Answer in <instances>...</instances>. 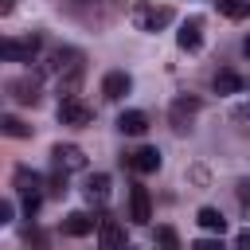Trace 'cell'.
<instances>
[{
	"label": "cell",
	"instance_id": "cb8c5ba5",
	"mask_svg": "<svg viewBox=\"0 0 250 250\" xmlns=\"http://www.w3.org/2000/svg\"><path fill=\"white\" fill-rule=\"evenodd\" d=\"M238 203H242V207H250V176H246V180H238Z\"/></svg>",
	"mask_w": 250,
	"mask_h": 250
},
{
	"label": "cell",
	"instance_id": "52a82bcc",
	"mask_svg": "<svg viewBox=\"0 0 250 250\" xmlns=\"http://www.w3.org/2000/svg\"><path fill=\"white\" fill-rule=\"evenodd\" d=\"M195 117H199V98H176V102L168 105V121H172L176 133H184Z\"/></svg>",
	"mask_w": 250,
	"mask_h": 250
},
{
	"label": "cell",
	"instance_id": "5b68a950",
	"mask_svg": "<svg viewBox=\"0 0 250 250\" xmlns=\"http://www.w3.org/2000/svg\"><path fill=\"white\" fill-rule=\"evenodd\" d=\"M59 121L62 125H90L94 121V109L82 102V98H59Z\"/></svg>",
	"mask_w": 250,
	"mask_h": 250
},
{
	"label": "cell",
	"instance_id": "8fae6325",
	"mask_svg": "<svg viewBox=\"0 0 250 250\" xmlns=\"http://www.w3.org/2000/svg\"><path fill=\"white\" fill-rule=\"evenodd\" d=\"M8 94H12L16 102H23V105H39V78H31V74L12 78V82H8Z\"/></svg>",
	"mask_w": 250,
	"mask_h": 250
},
{
	"label": "cell",
	"instance_id": "e0dca14e",
	"mask_svg": "<svg viewBox=\"0 0 250 250\" xmlns=\"http://www.w3.org/2000/svg\"><path fill=\"white\" fill-rule=\"evenodd\" d=\"M195 223H199L203 230H211V234H223V230H227V219H223L215 207H199V211H195Z\"/></svg>",
	"mask_w": 250,
	"mask_h": 250
},
{
	"label": "cell",
	"instance_id": "277c9868",
	"mask_svg": "<svg viewBox=\"0 0 250 250\" xmlns=\"http://www.w3.org/2000/svg\"><path fill=\"white\" fill-rule=\"evenodd\" d=\"M0 55L12 59V62H31L39 55V35H23V39H4L0 43Z\"/></svg>",
	"mask_w": 250,
	"mask_h": 250
},
{
	"label": "cell",
	"instance_id": "8992f818",
	"mask_svg": "<svg viewBox=\"0 0 250 250\" xmlns=\"http://www.w3.org/2000/svg\"><path fill=\"white\" fill-rule=\"evenodd\" d=\"M98 246H102V250H129V242H125V227H121L117 219L102 215V219H98Z\"/></svg>",
	"mask_w": 250,
	"mask_h": 250
},
{
	"label": "cell",
	"instance_id": "7c38bea8",
	"mask_svg": "<svg viewBox=\"0 0 250 250\" xmlns=\"http://www.w3.org/2000/svg\"><path fill=\"white\" fill-rule=\"evenodd\" d=\"M129 90H133V78H129L125 70H109V74L102 78V94H105L109 102H121Z\"/></svg>",
	"mask_w": 250,
	"mask_h": 250
},
{
	"label": "cell",
	"instance_id": "f1b7e54d",
	"mask_svg": "<svg viewBox=\"0 0 250 250\" xmlns=\"http://www.w3.org/2000/svg\"><path fill=\"white\" fill-rule=\"evenodd\" d=\"M242 51H246V55H250V39H246V43H242Z\"/></svg>",
	"mask_w": 250,
	"mask_h": 250
},
{
	"label": "cell",
	"instance_id": "2e32d148",
	"mask_svg": "<svg viewBox=\"0 0 250 250\" xmlns=\"http://www.w3.org/2000/svg\"><path fill=\"white\" fill-rule=\"evenodd\" d=\"M117 129H121L125 137H141V133L148 129V117H145L141 109H125V113L117 117Z\"/></svg>",
	"mask_w": 250,
	"mask_h": 250
},
{
	"label": "cell",
	"instance_id": "ac0fdd59",
	"mask_svg": "<svg viewBox=\"0 0 250 250\" xmlns=\"http://www.w3.org/2000/svg\"><path fill=\"white\" fill-rule=\"evenodd\" d=\"M211 86H215V94H238L246 82H242V74H234V70H219Z\"/></svg>",
	"mask_w": 250,
	"mask_h": 250
},
{
	"label": "cell",
	"instance_id": "d4e9b609",
	"mask_svg": "<svg viewBox=\"0 0 250 250\" xmlns=\"http://www.w3.org/2000/svg\"><path fill=\"white\" fill-rule=\"evenodd\" d=\"M12 211H16L12 199H4V203H0V223H12Z\"/></svg>",
	"mask_w": 250,
	"mask_h": 250
},
{
	"label": "cell",
	"instance_id": "6da1fadb",
	"mask_svg": "<svg viewBox=\"0 0 250 250\" xmlns=\"http://www.w3.org/2000/svg\"><path fill=\"white\" fill-rule=\"evenodd\" d=\"M176 20V12L168 8V4H152V0H137L133 4V23H137V31H160V27H168Z\"/></svg>",
	"mask_w": 250,
	"mask_h": 250
},
{
	"label": "cell",
	"instance_id": "3957f363",
	"mask_svg": "<svg viewBox=\"0 0 250 250\" xmlns=\"http://www.w3.org/2000/svg\"><path fill=\"white\" fill-rule=\"evenodd\" d=\"M16 188H20V195H23V211L27 215H35L39 211V203H43V180L35 176V172H27V168H16Z\"/></svg>",
	"mask_w": 250,
	"mask_h": 250
},
{
	"label": "cell",
	"instance_id": "5bb4252c",
	"mask_svg": "<svg viewBox=\"0 0 250 250\" xmlns=\"http://www.w3.org/2000/svg\"><path fill=\"white\" fill-rule=\"evenodd\" d=\"M82 195H86L90 203H98V207H102V203L109 199V176H105V172H94V176L86 180V188H82Z\"/></svg>",
	"mask_w": 250,
	"mask_h": 250
},
{
	"label": "cell",
	"instance_id": "ba28073f",
	"mask_svg": "<svg viewBox=\"0 0 250 250\" xmlns=\"http://www.w3.org/2000/svg\"><path fill=\"white\" fill-rule=\"evenodd\" d=\"M51 160H55L59 172H82L86 168V152L78 145H55L51 148Z\"/></svg>",
	"mask_w": 250,
	"mask_h": 250
},
{
	"label": "cell",
	"instance_id": "9a60e30c",
	"mask_svg": "<svg viewBox=\"0 0 250 250\" xmlns=\"http://www.w3.org/2000/svg\"><path fill=\"white\" fill-rule=\"evenodd\" d=\"M94 227H98V219H94V215H86V211H70V215L62 219V230H66V234H74V238L90 234Z\"/></svg>",
	"mask_w": 250,
	"mask_h": 250
},
{
	"label": "cell",
	"instance_id": "4316f807",
	"mask_svg": "<svg viewBox=\"0 0 250 250\" xmlns=\"http://www.w3.org/2000/svg\"><path fill=\"white\" fill-rule=\"evenodd\" d=\"M12 8H16V0H0V12H4V16H8Z\"/></svg>",
	"mask_w": 250,
	"mask_h": 250
},
{
	"label": "cell",
	"instance_id": "7402d4cb",
	"mask_svg": "<svg viewBox=\"0 0 250 250\" xmlns=\"http://www.w3.org/2000/svg\"><path fill=\"white\" fill-rule=\"evenodd\" d=\"M191 250H227V246H223L219 238H195V242H191Z\"/></svg>",
	"mask_w": 250,
	"mask_h": 250
},
{
	"label": "cell",
	"instance_id": "7a4b0ae2",
	"mask_svg": "<svg viewBox=\"0 0 250 250\" xmlns=\"http://www.w3.org/2000/svg\"><path fill=\"white\" fill-rule=\"evenodd\" d=\"M82 66V55L78 51H70V47H59V51H47L43 59H39V74H70V70H78Z\"/></svg>",
	"mask_w": 250,
	"mask_h": 250
},
{
	"label": "cell",
	"instance_id": "9c48e42d",
	"mask_svg": "<svg viewBox=\"0 0 250 250\" xmlns=\"http://www.w3.org/2000/svg\"><path fill=\"white\" fill-rule=\"evenodd\" d=\"M129 219L133 223H148L152 219V199H148V188H141V184L129 188Z\"/></svg>",
	"mask_w": 250,
	"mask_h": 250
},
{
	"label": "cell",
	"instance_id": "4fadbf2b",
	"mask_svg": "<svg viewBox=\"0 0 250 250\" xmlns=\"http://www.w3.org/2000/svg\"><path fill=\"white\" fill-rule=\"evenodd\" d=\"M133 172H141V176H148V172H156L160 168V152L152 148V145H145V148H137V152H129V160H125Z\"/></svg>",
	"mask_w": 250,
	"mask_h": 250
},
{
	"label": "cell",
	"instance_id": "603a6c76",
	"mask_svg": "<svg viewBox=\"0 0 250 250\" xmlns=\"http://www.w3.org/2000/svg\"><path fill=\"white\" fill-rule=\"evenodd\" d=\"M238 125H250V102H242V105H234V113H230Z\"/></svg>",
	"mask_w": 250,
	"mask_h": 250
},
{
	"label": "cell",
	"instance_id": "30bf717a",
	"mask_svg": "<svg viewBox=\"0 0 250 250\" xmlns=\"http://www.w3.org/2000/svg\"><path fill=\"white\" fill-rule=\"evenodd\" d=\"M176 43H180V51H199L203 47V20L199 16L184 20V27L176 31Z\"/></svg>",
	"mask_w": 250,
	"mask_h": 250
},
{
	"label": "cell",
	"instance_id": "ffe728a7",
	"mask_svg": "<svg viewBox=\"0 0 250 250\" xmlns=\"http://www.w3.org/2000/svg\"><path fill=\"white\" fill-rule=\"evenodd\" d=\"M0 129L8 133V137H31V125H23L20 117H12V113H4L0 117Z\"/></svg>",
	"mask_w": 250,
	"mask_h": 250
},
{
	"label": "cell",
	"instance_id": "484cf974",
	"mask_svg": "<svg viewBox=\"0 0 250 250\" xmlns=\"http://www.w3.org/2000/svg\"><path fill=\"white\" fill-rule=\"evenodd\" d=\"M234 250H250V230H242V234L234 238Z\"/></svg>",
	"mask_w": 250,
	"mask_h": 250
},
{
	"label": "cell",
	"instance_id": "83f0119b",
	"mask_svg": "<svg viewBox=\"0 0 250 250\" xmlns=\"http://www.w3.org/2000/svg\"><path fill=\"white\" fill-rule=\"evenodd\" d=\"M66 4H98V0H66Z\"/></svg>",
	"mask_w": 250,
	"mask_h": 250
},
{
	"label": "cell",
	"instance_id": "d6986e66",
	"mask_svg": "<svg viewBox=\"0 0 250 250\" xmlns=\"http://www.w3.org/2000/svg\"><path fill=\"white\" fill-rule=\"evenodd\" d=\"M219 12L227 20H246L250 16V0H219Z\"/></svg>",
	"mask_w": 250,
	"mask_h": 250
},
{
	"label": "cell",
	"instance_id": "44dd1931",
	"mask_svg": "<svg viewBox=\"0 0 250 250\" xmlns=\"http://www.w3.org/2000/svg\"><path fill=\"white\" fill-rule=\"evenodd\" d=\"M156 246L160 250H180V234L172 227H156Z\"/></svg>",
	"mask_w": 250,
	"mask_h": 250
}]
</instances>
